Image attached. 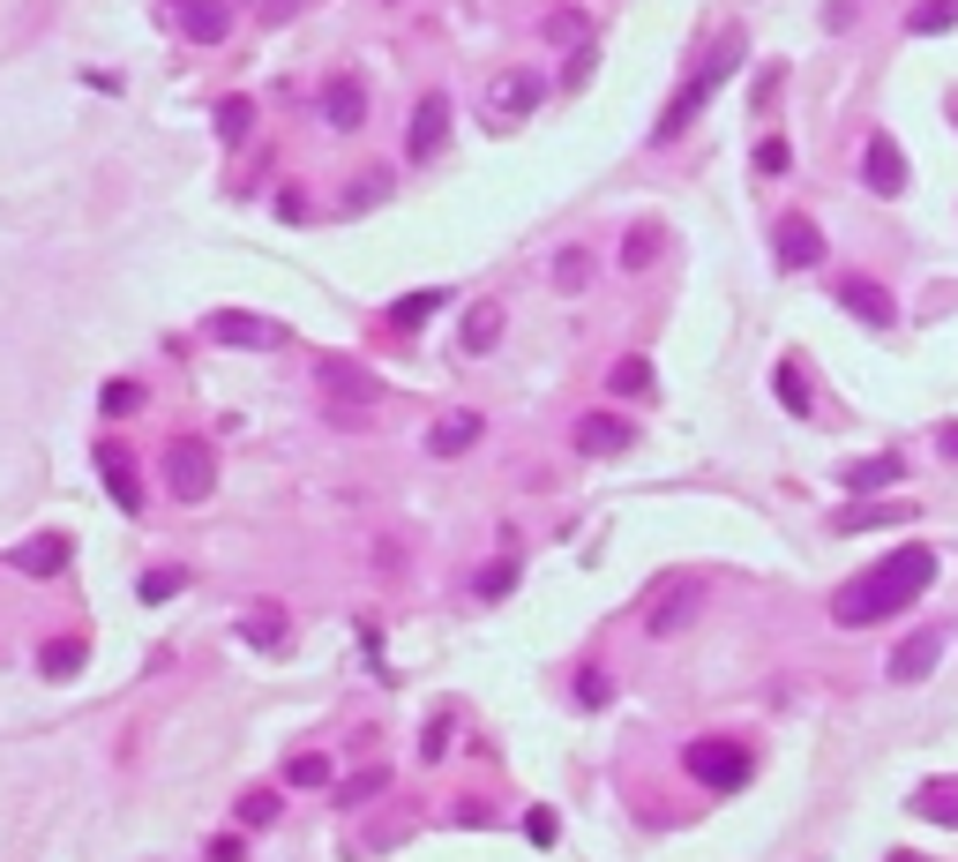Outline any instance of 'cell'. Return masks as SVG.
<instances>
[{"label":"cell","instance_id":"obj_1","mask_svg":"<svg viewBox=\"0 0 958 862\" xmlns=\"http://www.w3.org/2000/svg\"><path fill=\"white\" fill-rule=\"evenodd\" d=\"M928 585H936V548H899V556H883L876 570H861L854 585H838L832 615L846 630H861V623H883V615L914 607Z\"/></svg>","mask_w":958,"mask_h":862},{"label":"cell","instance_id":"obj_2","mask_svg":"<svg viewBox=\"0 0 958 862\" xmlns=\"http://www.w3.org/2000/svg\"><path fill=\"white\" fill-rule=\"evenodd\" d=\"M734 68H742V38H734V31H726V38H719V53H711L705 68H697V76H689V83L674 90V105L667 113H660V143H674V135L689 128V121H697V113H705V98L719 83H726V76H734Z\"/></svg>","mask_w":958,"mask_h":862},{"label":"cell","instance_id":"obj_3","mask_svg":"<svg viewBox=\"0 0 958 862\" xmlns=\"http://www.w3.org/2000/svg\"><path fill=\"white\" fill-rule=\"evenodd\" d=\"M681 765H689V780H705L711 795H734V787H750V773H756V758L742 750V742H726V735L689 742V750H681Z\"/></svg>","mask_w":958,"mask_h":862},{"label":"cell","instance_id":"obj_4","mask_svg":"<svg viewBox=\"0 0 958 862\" xmlns=\"http://www.w3.org/2000/svg\"><path fill=\"white\" fill-rule=\"evenodd\" d=\"M697 607H705V578H667L660 593H652V607H644V638H681L689 623H697Z\"/></svg>","mask_w":958,"mask_h":862},{"label":"cell","instance_id":"obj_5","mask_svg":"<svg viewBox=\"0 0 958 862\" xmlns=\"http://www.w3.org/2000/svg\"><path fill=\"white\" fill-rule=\"evenodd\" d=\"M166 488L180 495V503H203L210 488H217V450H210L203 435H188V443L166 450Z\"/></svg>","mask_w":958,"mask_h":862},{"label":"cell","instance_id":"obj_6","mask_svg":"<svg viewBox=\"0 0 958 862\" xmlns=\"http://www.w3.org/2000/svg\"><path fill=\"white\" fill-rule=\"evenodd\" d=\"M203 338H217V345H248V352H278V345L292 338L278 315H248V307H217L203 323Z\"/></svg>","mask_w":958,"mask_h":862},{"label":"cell","instance_id":"obj_7","mask_svg":"<svg viewBox=\"0 0 958 862\" xmlns=\"http://www.w3.org/2000/svg\"><path fill=\"white\" fill-rule=\"evenodd\" d=\"M570 443H577V458H622L629 443H636V428H629L622 413H584L577 428H570Z\"/></svg>","mask_w":958,"mask_h":862},{"label":"cell","instance_id":"obj_8","mask_svg":"<svg viewBox=\"0 0 958 862\" xmlns=\"http://www.w3.org/2000/svg\"><path fill=\"white\" fill-rule=\"evenodd\" d=\"M442 143H450V98L427 90V98L413 105V121H405V150H413V158H435Z\"/></svg>","mask_w":958,"mask_h":862},{"label":"cell","instance_id":"obj_9","mask_svg":"<svg viewBox=\"0 0 958 862\" xmlns=\"http://www.w3.org/2000/svg\"><path fill=\"white\" fill-rule=\"evenodd\" d=\"M861 180H869L876 195H906V158H899L891 135H869V150H861Z\"/></svg>","mask_w":958,"mask_h":862},{"label":"cell","instance_id":"obj_10","mask_svg":"<svg viewBox=\"0 0 958 862\" xmlns=\"http://www.w3.org/2000/svg\"><path fill=\"white\" fill-rule=\"evenodd\" d=\"M771 248H779V262H787V270H816V262H824V233H816L809 217H779Z\"/></svg>","mask_w":958,"mask_h":862},{"label":"cell","instance_id":"obj_11","mask_svg":"<svg viewBox=\"0 0 958 862\" xmlns=\"http://www.w3.org/2000/svg\"><path fill=\"white\" fill-rule=\"evenodd\" d=\"M838 307H846V315H861L869 331H891V323H899L891 293H883V286H869V278H838Z\"/></svg>","mask_w":958,"mask_h":862},{"label":"cell","instance_id":"obj_12","mask_svg":"<svg viewBox=\"0 0 958 862\" xmlns=\"http://www.w3.org/2000/svg\"><path fill=\"white\" fill-rule=\"evenodd\" d=\"M98 480H105V495L121 503V517L143 511V480H135V458H127V450H113V443H105V450H98Z\"/></svg>","mask_w":958,"mask_h":862},{"label":"cell","instance_id":"obj_13","mask_svg":"<svg viewBox=\"0 0 958 862\" xmlns=\"http://www.w3.org/2000/svg\"><path fill=\"white\" fill-rule=\"evenodd\" d=\"M60 562H68V540H60V533H38V540H23V548H8V570H15V578H53Z\"/></svg>","mask_w":958,"mask_h":862},{"label":"cell","instance_id":"obj_14","mask_svg":"<svg viewBox=\"0 0 958 862\" xmlns=\"http://www.w3.org/2000/svg\"><path fill=\"white\" fill-rule=\"evenodd\" d=\"M540 105V76L532 68H509V76H495V121H525Z\"/></svg>","mask_w":958,"mask_h":862},{"label":"cell","instance_id":"obj_15","mask_svg":"<svg viewBox=\"0 0 958 862\" xmlns=\"http://www.w3.org/2000/svg\"><path fill=\"white\" fill-rule=\"evenodd\" d=\"M936 660H944V638H936V630H921V638H906V646L891 652V683H921Z\"/></svg>","mask_w":958,"mask_h":862},{"label":"cell","instance_id":"obj_16","mask_svg":"<svg viewBox=\"0 0 958 862\" xmlns=\"http://www.w3.org/2000/svg\"><path fill=\"white\" fill-rule=\"evenodd\" d=\"M180 31L195 45H217L233 31V8H225V0H188V8H180Z\"/></svg>","mask_w":958,"mask_h":862},{"label":"cell","instance_id":"obj_17","mask_svg":"<svg viewBox=\"0 0 958 862\" xmlns=\"http://www.w3.org/2000/svg\"><path fill=\"white\" fill-rule=\"evenodd\" d=\"M323 121H330V128H360V121H368V90L352 83V76H337V83L323 90Z\"/></svg>","mask_w":958,"mask_h":862},{"label":"cell","instance_id":"obj_18","mask_svg":"<svg viewBox=\"0 0 958 862\" xmlns=\"http://www.w3.org/2000/svg\"><path fill=\"white\" fill-rule=\"evenodd\" d=\"M472 443H480V413H442V421H435V435H427V450H435V458H464Z\"/></svg>","mask_w":958,"mask_h":862},{"label":"cell","instance_id":"obj_19","mask_svg":"<svg viewBox=\"0 0 958 862\" xmlns=\"http://www.w3.org/2000/svg\"><path fill=\"white\" fill-rule=\"evenodd\" d=\"M450 307V293L442 286H427V293H405V301H390V331H419L427 315H442Z\"/></svg>","mask_w":958,"mask_h":862},{"label":"cell","instance_id":"obj_20","mask_svg":"<svg viewBox=\"0 0 958 862\" xmlns=\"http://www.w3.org/2000/svg\"><path fill=\"white\" fill-rule=\"evenodd\" d=\"M501 338V301H472L464 307V352H495Z\"/></svg>","mask_w":958,"mask_h":862},{"label":"cell","instance_id":"obj_21","mask_svg":"<svg viewBox=\"0 0 958 862\" xmlns=\"http://www.w3.org/2000/svg\"><path fill=\"white\" fill-rule=\"evenodd\" d=\"M660 248H667V233H660V217H644V225H629V240H622V270H652V262H660Z\"/></svg>","mask_w":958,"mask_h":862},{"label":"cell","instance_id":"obj_22","mask_svg":"<svg viewBox=\"0 0 958 862\" xmlns=\"http://www.w3.org/2000/svg\"><path fill=\"white\" fill-rule=\"evenodd\" d=\"M899 473H906V458H891V450H883V458H861V466H846V488H854V495H876V488H891Z\"/></svg>","mask_w":958,"mask_h":862},{"label":"cell","instance_id":"obj_23","mask_svg":"<svg viewBox=\"0 0 958 862\" xmlns=\"http://www.w3.org/2000/svg\"><path fill=\"white\" fill-rule=\"evenodd\" d=\"M906 503H854V511H838V533H869V525H906Z\"/></svg>","mask_w":958,"mask_h":862},{"label":"cell","instance_id":"obj_24","mask_svg":"<svg viewBox=\"0 0 958 862\" xmlns=\"http://www.w3.org/2000/svg\"><path fill=\"white\" fill-rule=\"evenodd\" d=\"M607 390H615V398H644V390H652V360H636V352H629V360H615Z\"/></svg>","mask_w":958,"mask_h":862},{"label":"cell","instance_id":"obj_25","mask_svg":"<svg viewBox=\"0 0 958 862\" xmlns=\"http://www.w3.org/2000/svg\"><path fill=\"white\" fill-rule=\"evenodd\" d=\"M958 23V0H921L914 15H906V31H914V38H928V31H951Z\"/></svg>","mask_w":958,"mask_h":862},{"label":"cell","instance_id":"obj_26","mask_svg":"<svg viewBox=\"0 0 958 862\" xmlns=\"http://www.w3.org/2000/svg\"><path fill=\"white\" fill-rule=\"evenodd\" d=\"M248 128H255V98H225V105H217V135H225V143H248Z\"/></svg>","mask_w":958,"mask_h":862},{"label":"cell","instance_id":"obj_27","mask_svg":"<svg viewBox=\"0 0 958 862\" xmlns=\"http://www.w3.org/2000/svg\"><path fill=\"white\" fill-rule=\"evenodd\" d=\"M330 780V758L323 750H300V758H285V787H323Z\"/></svg>","mask_w":958,"mask_h":862},{"label":"cell","instance_id":"obj_28","mask_svg":"<svg viewBox=\"0 0 958 862\" xmlns=\"http://www.w3.org/2000/svg\"><path fill=\"white\" fill-rule=\"evenodd\" d=\"M554 286H562V293H584V286H591V256H584V248H562V256H554Z\"/></svg>","mask_w":958,"mask_h":862},{"label":"cell","instance_id":"obj_29","mask_svg":"<svg viewBox=\"0 0 958 862\" xmlns=\"http://www.w3.org/2000/svg\"><path fill=\"white\" fill-rule=\"evenodd\" d=\"M98 405H105V413H113V421H127V413H135V405H143V383H127V376H113V383L98 390Z\"/></svg>","mask_w":958,"mask_h":862},{"label":"cell","instance_id":"obj_30","mask_svg":"<svg viewBox=\"0 0 958 862\" xmlns=\"http://www.w3.org/2000/svg\"><path fill=\"white\" fill-rule=\"evenodd\" d=\"M382 195H390V172H368V180H352V188H345V211L360 217V211H375Z\"/></svg>","mask_w":958,"mask_h":862},{"label":"cell","instance_id":"obj_31","mask_svg":"<svg viewBox=\"0 0 958 862\" xmlns=\"http://www.w3.org/2000/svg\"><path fill=\"white\" fill-rule=\"evenodd\" d=\"M83 660H90L83 646H45V652H38V668H45V675H53V683H60V675H76Z\"/></svg>","mask_w":958,"mask_h":862},{"label":"cell","instance_id":"obj_32","mask_svg":"<svg viewBox=\"0 0 958 862\" xmlns=\"http://www.w3.org/2000/svg\"><path fill=\"white\" fill-rule=\"evenodd\" d=\"M382 787H390V765H368V773H352V780H345L337 795H345V803H368V795H382Z\"/></svg>","mask_w":958,"mask_h":862},{"label":"cell","instance_id":"obj_33","mask_svg":"<svg viewBox=\"0 0 958 862\" xmlns=\"http://www.w3.org/2000/svg\"><path fill=\"white\" fill-rule=\"evenodd\" d=\"M323 383H330V390H352V398H368V390H375L360 368H352V360H323Z\"/></svg>","mask_w":958,"mask_h":862},{"label":"cell","instance_id":"obj_34","mask_svg":"<svg viewBox=\"0 0 958 862\" xmlns=\"http://www.w3.org/2000/svg\"><path fill=\"white\" fill-rule=\"evenodd\" d=\"M771 383H779V398H787V413H809V383H801V368H793V360H779V376H771Z\"/></svg>","mask_w":958,"mask_h":862},{"label":"cell","instance_id":"obj_35","mask_svg":"<svg viewBox=\"0 0 958 862\" xmlns=\"http://www.w3.org/2000/svg\"><path fill=\"white\" fill-rule=\"evenodd\" d=\"M787 166H793V150L779 143V135H764V143H756V172H764V180H779Z\"/></svg>","mask_w":958,"mask_h":862},{"label":"cell","instance_id":"obj_36","mask_svg":"<svg viewBox=\"0 0 958 862\" xmlns=\"http://www.w3.org/2000/svg\"><path fill=\"white\" fill-rule=\"evenodd\" d=\"M180 585H188V570H150V578H143V601H150V607H166Z\"/></svg>","mask_w":958,"mask_h":862},{"label":"cell","instance_id":"obj_37","mask_svg":"<svg viewBox=\"0 0 958 862\" xmlns=\"http://www.w3.org/2000/svg\"><path fill=\"white\" fill-rule=\"evenodd\" d=\"M240 818L270 825V818H278V787H248V795H240Z\"/></svg>","mask_w":958,"mask_h":862},{"label":"cell","instance_id":"obj_38","mask_svg":"<svg viewBox=\"0 0 958 862\" xmlns=\"http://www.w3.org/2000/svg\"><path fill=\"white\" fill-rule=\"evenodd\" d=\"M248 638H255V646H278V638H285V615H278V607H255V615H248Z\"/></svg>","mask_w":958,"mask_h":862},{"label":"cell","instance_id":"obj_39","mask_svg":"<svg viewBox=\"0 0 958 862\" xmlns=\"http://www.w3.org/2000/svg\"><path fill=\"white\" fill-rule=\"evenodd\" d=\"M921 810H936L944 825H958V787H921Z\"/></svg>","mask_w":958,"mask_h":862},{"label":"cell","instance_id":"obj_40","mask_svg":"<svg viewBox=\"0 0 958 862\" xmlns=\"http://www.w3.org/2000/svg\"><path fill=\"white\" fill-rule=\"evenodd\" d=\"M607 697H615V683H607L599 668H584L577 675V705H607Z\"/></svg>","mask_w":958,"mask_h":862},{"label":"cell","instance_id":"obj_41","mask_svg":"<svg viewBox=\"0 0 958 862\" xmlns=\"http://www.w3.org/2000/svg\"><path fill=\"white\" fill-rule=\"evenodd\" d=\"M509 585H517V562H495V570H487V578H480V601H501V593H509Z\"/></svg>","mask_w":958,"mask_h":862},{"label":"cell","instance_id":"obj_42","mask_svg":"<svg viewBox=\"0 0 958 862\" xmlns=\"http://www.w3.org/2000/svg\"><path fill=\"white\" fill-rule=\"evenodd\" d=\"M525 832H532L540 848H554V810H532V818H525Z\"/></svg>","mask_w":958,"mask_h":862},{"label":"cell","instance_id":"obj_43","mask_svg":"<svg viewBox=\"0 0 958 862\" xmlns=\"http://www.w3.org/2000/svg\"><path fill=\"white\" fill-rule=\"evenodd\" d=\"M546 31H554V38H562V45H570V38H584V23H577V15H570V8H562V15H546Z\"/></svg>","mask_w":958,"mask_h":862},{"label":"cell","instance_id":"obj_44","mask_svg":"<svg viewBox=\"0 0 958 862\" xmlns=\"http://www.w3.org/2000/svg\"><path fill=\"white\" fill-rule=\"evenodd\" d=\"M936 450H944V458L958 466V421H944V428H936Z\"/></svg>","mask_w":958,"mask_h":862},{"label":"cell","instance_id":"obj_45","mask_svg":"<svg viewBox=\"0 0 958 862\" xmlns=\"http://www.w3.org/2000/svg\"><path fill=\"white\" fill-rule=\"evenodd\" d=\"M891 862H906V855H891Z\"/></svg>","mask_w":958,"mask_h":862}]
</instances>
